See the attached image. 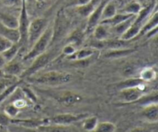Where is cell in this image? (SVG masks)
<instances>
[{"label":"cell","instance_id":"25","mask_svg":"<svg viewBox=\"0 0 158 132\" xmlns=\"http://www.w3.org/2000/svg\"><path fill=\"white\" fill-rule=\"evenodd\" d=\"M39 129L44 132H72L69 126L60 125H46L40 127Z\"/></svg>","mask_w":158,"mask_h":132},{"label":"cell","instance_id":"40","mask_svg":"<svg viewBox=\"0 0 158 132\" xmlns=\"http://www.w3.org/2000/svg\"><path fill=\"white\" fill-rule=\"evenodd\" d=\"M6 63H7L6 60H5V58L3 57V56L0 53V70L3 69V67L6 66Z\"/></svg>","mask_w":158,"mask_h":132},{"label":"cell","instance_id":"35","mask_svg":"<svg viewBox=\"0 0 158 132\" xmlns=\"http://www.w3.org/2000/svg\"><path fill=\"white\" fill-rule=\"evenodd\" d=\"M23 92L28 98L30 100H32V102H36V97H35V94L32 92V91L30 90V88L28 87H23Z\"/></svg>","mask_w":158,"mask_h":132},{"label":"cell","instance_id":"33","mask_svg":"<svg viewBox=\"0 0 158 132\" xmlns=\"http://www.w3.org/2000/svg\"><path fill=\"white\" fill-rule=\"evenodd\" d=\"M2 4L6 7H15L22 6L23 0H0Z\"/></svg>","mask_w":158,"mask_h":132},{"label":"cell","instance_id":"16","mask_svg":"<svg viewBox=\"0 0 158 132\" xmlns=\"http://www.w3.org/2000/svg\"><path fill=\"white\" fill-rule=\"evenodd\" d=\"M0 36L10 40L12 43H19L20 34L18 29H11L4 26L0 23Z\"/></svg>","mask_w":158,"mask_h":132},{"label":"cell","instance_id":"1","mask_svg":"<svg viewBox=\"0 0 158 132\" xmlns=\"http://www.w3.org/2000/svg\"><path fill=\"white\" fill-rule=\"evenodd\" d=\"M72 74L63 71L51 70L43 73L36 77H30L29 80L33 83L46 86H60L66 84L72 80Z\"/></svg>","mask_w":158,"mask_h":132},{"label":"cell","instance_id":"20","mask_svg":"<svg viewBox=\"0 0 158 132\" xmlns=\"http://www.w3.org/2000/svg\"><path fill=\"white\" fill-rule=\"evenodd\" d=\"M101 0H92L90 2H89L88 4L84 5V6H79V7H76V10H77V13L82 17H86L87 18L91 13H92L93 11L96 9L98 4L100 3V2Z\"/></svg>","mask_w":158,"mask_h":132},{"label":"cell","instance_id":"23","mask_svg":"<svg viewBox=\"0 0 158 132\" xmlns=\"http://www.w3.org/2000/svg\"><path fill=\"white\" fill-rule=\"evenodd\" d=\"M157 72L152 66H148L141 70L139 74V77L143 80L144 83L154 81L157 78Z\"/></svg>","mask_w":158,"mask_h":132},{"label":"cell","instance_id":"6","mask_svg":"<svg viewBox=\"0 0 158 132\" xmlns=\"http://www.w3.org/2000/svg\"><path fill=\"white\" fill-rule=\"evenodd\" d=\"M86 117H88L87 114H57V115L52 117V118L49 119V122L54 124V125L69 126L71 124L76 123V122L83 120Z\"/></svg>","mask_w":158,"mask_h":132},{"label":"cell","instance_id":"7","mask_svg":"<svg viewBox=\"0 0 158 132\" xmlns=\"http://www.w3.org/2000/svg\"><path fill=\"white\" fill-rule=\"evenodd\" d=\"M120 95L126 103H134L143 96V86L120 90Z\"/></svg>","mask_w":158,"mask_h":132},{"label":"cell","instance_id":"18","mask_svg":"<svg viewBox=\"0 0 158 132\" xmlns=\"http://www.w3.org/2000/svg\"><path fill=\"white\" fill-rule=\"evenodd\" d=\"M117 13V6L114 0H108L103 7L102 12L101 21L108 19ZM100 21V22H101Z\"/></svg>","mask_w":158,"mask_h":132},{"label":"cell","instance_id":"3","mask_svg":"<svg viewBox=\"0 0 158 132\" xmlns=\"http://www.w3.org/2000/svg\"><path fill=\"white\" fill-rule=\"evenodd\" d=\"M47 27L48 20L46 18L39 17L30 22L27 35V43L30 47L41 36Z\"/></svg>","mask_w":158,"mask_h":132},{"label":"cell","instance_id":"11","mask_svg":"<svg viewBox=\"0 0 158 132\" xmlns=\"http://www.w3.org/2000/svg\"><path fill=\"white\" fill-rule=\"evenodd\" d=\"M143 118L150 123H157L158 121L157 103H152L143 107L141 112Z\"/></svg>","mask_w":158,"mask_h":132},{"label":"cell","instance_id":"12","mask_svg":"<svg viewBox=\"0 0 158 132\" xmlns=\"http://www.w3.org/2000/svg\"><path fill=\"white\" fill-rule=\"evenodd\" d=\"M57 100L64 106H72L82 100V97L77 93L72 91H65L60 94Z\"/></svg>","mask_w":158,"mask_h":132},{"label":"cell","instance_id":"38","mask_svg":"<svg viewBox=\"0 0 158 132\" xmlns=\"http://www.w3.org/2000/svg\"><path fill=\"white\" fill-rule=\"evenodd\" d=\"M133 73H134V70H133L131 66H126V67H124V69H123V74H124V75L131 76Z\"/></svg>","mask_w":158,"mask_h":132},{"label":"cell","instance_id":"32","mask_svg":"<svg viewBox=\"0 0 158 132\" xmlns=\"http://www.w3.org/2000/svg\"><path fill=\"white\" fill-rule=\"evenodd\" d=\"M76 46H77L76 45L69 43V44L66 45V46L63 48V50H62V52H63V53L64 54L66 57H69V56L73 55V54L77 50V49Z\"/></svg>","mask_w":158,"mask_h":132},{"label":"cell","instance_id":"34","mask_svg":"<svg viewBox=\"0 0 158 132\" xmlns=\"http://www.w3.org/2000/svg\"><path fill=\"white\" fill-rule=\"evenodd\" d=\"M92 0H71L68 4V6L70 7H79V6H84V5L88 4Z\"/></svg>","mask_w":158,"mask_h":132},{"label":"cell","instance_id":"17","mask_svg":"<svg viewBox=\"0 0 158 132\" xmlns=\"http://www.w3.org/2000/svg\"><path fill=\"white\" fill-rule=\"evenodd\" d=\"M0 23L11 29H18L19 17L8 13H0Z\"/></svg>","mask_w":158,"mask_h":132},{"label":"cell","instance_id":"31","mask_svg":"<svg viewBox=\"0 0 158 132\" xmlns=\"http://www.w3.org/2000/svg\"><path fill=\"white\" fill-rule=\"evenodd\" d=\"M13 43L9 40L8 39L0 36V53H2L3 52L9 49Z\"/></svg>","mask_w":158,"mask_h":132},{"label":"cell","instance_id":"21","mask_svg":"<svg viewBox=\"0 0 158 132\" xmlns=\"http://www.w3.org/2000/svg\"><path fill=\"white\" fill-rule=\"evenodd\" d=\"M144 86V82L140 78V77H131L123 81L120 82L116 85L119 90H123L125 88L135 87Z\"/></svg>","mask_w":158,"mask_h":132},{"label":"cell","instance_id":"28","mask_svg":"<svg viewBox=\"0 0 158 132\" xmlns=\"http://www.w3.org/2000/svg\"><path fill=\"white\" fill-rule=\"evenodd\" d=\"M98 123V118L97 117H95V116L86 117V118L83 119V128L85 131L88 132L94 131V130L97 128Z\"/></svg>","mask_w":158,"mask_h":132},{"label":"cell","instance_id":"27","mask_svg":"<svg viewBox=\"0 0 158 132\" xmlns=\"http://www.w3.org/2000/svg\"><path fill=\"white\" fill-rule=\"evenodd\" d=\"M142 9V5L140 4L138 2H132L127 5L122 10V12L127 14H130L132 15H137L140 12Z\"/></svg>","mask_w":158,"mask_h":132},{"label":"cell","instance_id":"8","mask_svg":"<svg viewBox=\"0 0 158 132\" xmlns=\"http://www.w3.org/2000/svg\"><path fill=\"white\" fill-rule=\"evenodd\" d=\"M108 0H101L98 6L96 7L92 12V13L87 17V24H86V31L87 32H93L94 28L100 23L101 21L102 12H103V7Z\"/></svg>","mask_w":158,"mask_h":132},{"label":"cell","instance_id":"19","mask_svg":"<svg viewBox=\"0 0 158 132\" xmlns=\"http://www.w3.org/2000/svg\"><path fill=\"white\" fill-rule=\"evenodd\" d=\"M133 16H134V15H130V14L123 13V12H120V13L117 12L115 15L111 17L110 19H106V20H103V21L100 22V23L107 25V26H109L111 28L117 26V25L120 24V23H122V22L125 21V20L131 18V17Z\"/></svg>","mask_w":158,"mask_h":132},{"label":"cell","instance_id":"42","mask_svg":"<svg viewBox=\"0 0 158 132\" xmlns=\"http://www.w3.org/2000/svg\"><path fill=\"white\" fill-rule=\"evenodd\" d=\"M137 2H138L140 3V4L143 5V3H144L145 2H146V0H137Z\"/></svg>","mask_w":158,"mask_h":132},{"label":"cell","instance_id":"5","mask_svg":"<svg viewBox=\"0 0 158 132\" xmlns=\"http://www.w3.org/2000/svg\"><path fill=\"white\" fill-rule=\"evenodd\" d=\"M51 60H52L51 54L49 53H48L45 52L44 53L41 54L39 57H35L34 60H32L33 62L31 64V66L27 70L23 71L21 76H23V77H32L39 70L43 69L51 61Z\"/></svg>","mask_w":158,"mask_h":132},{"label":"cell","instance_id":"26","mask_svg":"<svg viewBox=\"0 0 158 132\" xmlns=\"http://www.w3.org/2000/svg\"><path fill=\"white\" fill-rule=\"evenodd\" d=\"M135 16L136 15H134V16L125 20V21L122 22L120 24L117 25V26H114V27H111L113 29V31L120 36H121L122 34H123V32L131 26V24H132L133 22H134Z\"/></svg>","mask_w":158,"mask_h":132},{"label":"cell","instance_id":"10","mask_svg":"<svg viewBox=\"0 0 158 132\" xmlns=\"http://www.w3.org/2000/svg\"><path fill=\"white\" fill-rule=\"evenodd\" d=\"M49 120H42V119H10V124L18 126L25 127L28 128H39L43 125H48Z\"/></svg>","mask_w":158,"mask_h":132},{"label":"cell","instance_id":"30","mask_svg":"<svg viewBox=\"0 0 158 132\" xmlns=\"http://www.w3.org/2000/svg\"><path fill=\"white\" fill-rule=\"evenodd\" d=\"M19 112V109L15 106L13 104H9L7 106H6L4 109V114L7 115L9 118H15L17 114Z\"/></svg>","mask_w":158,"mask_h":132},{"label":"cell","instance_id":"39","mask_svg":"<svg viewBox=\"0 0 158 132\" xmlns=\"http://www.w3.org/2000/svg\"><path fill=\"white\" fill-rule=\"evenodd\" d=\"M131 132H150L149 130L144 128H140V127H137V128H134L131 131Z\"/></svg>","mask_w":158,"mask_h":132},{"label":"cell","instance_id":"4","mask_svg":"<svg viewBox=\"0 0 158 132\" xmlns=\"http://www.w3.org/2000/svg\"><path fill=\"white\" fill-rule=\"evenodd\" d=\"M29 15L26 9V0H23L20 10L19 16V32L20 34V40L19 44L22 46V45L27 43V35L28 29L29 26Z\"/></svg>","mask_w":158,"mask_h":132},{"label":"cell","instance_id":"29","mask_svg":"<svg viewBox=\"0 0 158 132\" xmlns=\"http://www.w3.org/2000/svg\"><path fill=\"white\" fill-rule=\"evenodd\" d=\"M117 126L112 122L104 121L98 123L94 132H115Z\"/></svg>","mask_w":158,"mask_h":132},{"label":"cell","instance_id":"36","mask_svg":"<svg viewBox=\"0 0 158 132\" xmlns=\"http://www.w3.org/2000/svg\"><path fill=\"white\" fill-rule=\"evenodd\" d=\"M12 104H13L15 105L16 108H19V109H21V108H24V107L26 106V100H23V99H21V98L16 99V100H15V101L12 102Z\"/></svg>","mask_w":158,"mask_h":132},{"label":"cell","instance_id":"14","mask_svg":"<svg viewBox=\"0 0 158 132\" xmlns=\"http://www.w3.org/2000/svg\"><path fill=\"white\" fill-rule=\"evenodd\" d=\"M3 70H4V73L6 75L11 76V77H12V76H14V77L21 76L24 71L22 63L18 61H15V60L6 63V66L3 67Z\"/></svg>","mask_w":158,"mask_h":132},{"label":"cell","instance_id":"15","mask_svg":"<svg viewBox=\"0 0 158 132\" xmlns=\"http://www.w3.org/2000/svg\"><path fill=\"white\" fill-rule=\"evenodd\" d=\"M94 36L97 41L103 42L108 40L110 33V27L107 25L99 23L93 30Z\"/></svg>","mask_w":158,"mask_h":132},{"label":"cell","instance_id":"24","mask_svg":"<svg viewBox=\"0 0 158 132\" xmlns=\"http://www.w3.org/2000/svg\"><path fill=\"white\" fill-rule=\"evenodd\" d=\"M21 47L22 46L19 43H13L9 49H6L5 52H3L1 54L3 56V57L6 60V62L9 63V62L12 61V60H15L16 58Z\"/></svg>","mask_w":158,"mask_h":132},{"label":"cell","instance_id":"13","mask_svg":"<svg viewBox=\"0 0 158 132\" xmlns=\"http://www.w3.org/2000/svg\"><path fill=\"white\" fill-rule=\"evenodd\" d=\"M158 26V12H157V9L156 7V9H154V12H152L151 15L149 16V18L147 19V21L145 22L144 24L142 26L141 29H140V35H146L148 32H151L153 29L157 28Z\"/></svg>","mask_w":158,"mask_h":132},{"label":"cell","instance_id":"37","mask_svg":"<svg viewBox=\"0 0 158 132\" xmlns=\"http://www.w3.org/2000/svg\"><path fill=\"white\" fill-rule=\"evenodd\" d=\"M10 119L7 115L5 114H0V125H9L10 124Z\"/></svg>","mask_w":158,"mask_h":132},{"label":"cell","instance_id":"41","mask_svg":"<svg viewBox=\"0 0 158 132\" xmlns=\"http://www.w3.org/2000/svg\"><path fill=\"white\" fill-rule=\"evenodd\" d=\"M47 1H49V0H36L37 2L40 3V4H43V3H45Z\"/></svg>","mask_w":158,"mask_h":132},{"label":"cell","instance_id":"2","mask_svg":"<svg viewBox=\"0 0 158 132\" xmlns=\"http://www.w3.org/2000/svg\"><path fill=\"white\" fill-rule=\"evenodd\" d=\"M52 38H53V26H48L41 36L34 43L27 53L23 57V60L24 61L32 60L35 57L44 53L48 46L52 43Z\"/></svg>","mask_w":158,"mask_h":132},{"label":"cell","instance_id":"22","mask_svg":"<svg viewBox=\"0 0 158 132\" xmlns=\"http://www.w3.org/2000/svg\"><path fill=\"white\" fill-rule=\"evenodd\" d=\"M135 49H124V48H120V49H110L106 53L104 54V57L106 58H110V59H118L121 58V57H126V56L130 55V54L133 53L135 52Z\"/></svg>","mask_w":158,"mask_h":132},{"label":"cell","instance_id":"9","mask_svg":"<svg viewBox=\"0 0 158 132\" xmlns=\"http://www.w3.org/2000/svg\"><path fill=\"white\" fill-rule=\"evenodd\" d=\"M97 52H98L97 48L94 46H87V47L77 49L73 55L67 57L66 58L71 61H80V60H89L91 57H94Z\"/></svg>","mask_w":158,"mask_h":132}]
</instances>
